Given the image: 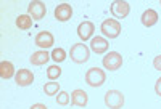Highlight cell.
Masks as SVG:
<instances>
[{"label":"cell","instance_id":"obj_1","mask_svg":"<svg viewBox=\"0 0 161 109\" xmlns=\"http://www.w3.org/2000/svg\"><path fill=\"white\" fill-rule=\"evenodd\" d=\"M69 56L74 63L77 64H84L90 58V48L86 44H74L69 50Z\"/></svg>","mask_w":161,"mask_h":109},{"label":"cell","instance_id":"obj_2","mask_svg":"<svg viewBox=\"0 0 161 109\" xmlns=\"http://www.w3.org/2000/svg\"><path fill=\"white\" fill-rule=\"evenodd\" d=\"M106 80V74L103 69H100V67H90V69H87L86 72V84L97 88V87H102L105 84Z\"/></svg>","mask_w":161,"mask_h":109},{"label":"cell","instance_id":"obj_3","mask_svg":"<svg viewBox=\"0 0 161 109\" xmlns=\"http://www.w3.org/2000/svg\"><path fill=\"white\" fill-rule=\"evenodd\" d=\"M121 23L118 19H105L100 26V31L106 39H116L121 34Z\"/></svg>","mask_w":161,"mask_h":109},{"label":"cell","instance_id":"obj_4","mask_svg":"<svg viewBox=\"0 0 161 109\" xmlns=\"http://www.w3.org/2000/svg\"><path fill=\"white\" fill-rule=\"evenodd\" d=\"M124 101L126 98L119 90H108L105 93V104L110 109H121L124 106Z\"/></svg>","mask_w":161,"mask_h":109},{"label":"cell","instance_id":"obj_5","mask_svg":"<svg viewBox=\"0 0 161 109\" xmlns=\"http://www.w3.org/2000/svg\"><path fill=\"white\" fill-rule=\"evenodd\" d=\"M123 54L118 53V51H110L106 56L102 60L103 63V67L106 71H118L121 66H123Z\"/></svg>","mask_w":161,"mask_h":109},{"label":"cell","instance_id":"obj_6","mask_svg":"<svg viewBox=\"0 0 161 109\" xmlns=\"http://www.w3.org/2000/svg\"><path fill=\"white\" fill-rule=\"evenodd\" d=\"M28 15H29L34 21L44 19V16L47 15V7H45V3L40 2V0H32V2L28 5Z\"/></svg>","mask_w":161,"mask_h":109},{"label":"cell","instance_id":"obj_7","mask_svg":"<svg viewBox=\"0 0 161 109\" xmlns=\"http://www.w3.org/2000/svg\"><path fill=\"white\" fill-rule=\"evenodd\" d=\"M110 11L116 19H124L130 13V5L127 2H124V0H114L110 7Z\"/></svg>","mask_w":161,"mask_h":109},{"label":"cell","instance_id":"obj_8","mask_svg":"<svg viewBox=\"0 0 161 109\" xmlns=\"http://www.w3.org/2000/svg\"><path fill=\"white\" fill-rule=\"evenodd\" d=\"M34 44L39 47V48H42V50H47V48H52L53 44H55V37L52 35V32L48 31H42V32H39L34 39Z\"/></svg>","mask_w":161,"mask_h":109},{"label":"cell","instance_id":"obj_9","mask_svg":"<svg viewBox=\"0 0 161 109\" xmlns=\"http://www.w3.org/2000/svg\"><path fill=\"white\" fill-rule=\"evenodd\" d=\"M93 32H95V26L90 21H82L77 26V35L82 42H87V40L93 39Z\"/></svg>","mask_w":161,"mask_h":109},{"label":"cell","instance_id":"obj_10","mask_svg":"<svg viewBox=\"0 0 161 109\" xmlns=\"http://www.w3.org/2000/svg\"><path fill=\"white\" fill-rule=\"evenodd\" d=\"M108 48H110V42H108L105 37L97 35V37H93V39L90 40V50H92L93 53L102 54V53L108 51Z\"/></svg>","mask_w":161,"mask_h":109},{"label":"cell","instance_id":"obj_11","mask_svg":"<svg viewBox=\"0 0 161 109\" xmlns=\"http://www.w3.org/2000/svg\"><path fill=\"white\" fill-rule=\"evenodd\" d=\"M53 15H55V19L64 23V21L71 19V16H73V7L69 3H60L55 8V11H53Z\"/></svg>","mask_w":161,"mask_h":109},{"label":"cell","instance_id":"obj_12","mask_svg":"<svg viewBox=\"0 0 161 109\" xmlns=\"http://www.w3.org/2000/svg\"><path fill=\"white\" fill-rule=\"evenodd\" d=\"M15 82L19 87H28V85H31L34 82V74L29 69H19V71H16Z\"/></svg>","mask_w":161,"mask_h":109},{"label":"cell","instance_id":"obj_13","mask_svg":"<svg viewBox=\"0 0 161 109\" xmlns=\"http://www.w3.org/2000/svg\"><path fill=\"white\" fill-rule=\"evenodd\" d=\"M87 103H89V96H87V93L84 90L76 88V90L71 91V104L79 106V107H86Z\"/></svg>","mask_w":161,"mask_h":109},{"label":"cell","instance_id":"obj_14","mask_svg":"<svg viewBox=\"0 0 161 109\" xmlns=\"http://www.w3.org/2000/svg\"><path fill=\"white\" fill-rule=\"evenodd\" d=\"M140 21H142V24L145 27H152V26H155L158 23V13L155 10H152V8L145 10L142 13V16H140Z\"/></svg>","mask_w":161,"mask_h":109},{"label":"cell","instance_id":"obj_15","mask_svg":"<svg viewBox=\"0 0 161 109\" xmlns=\"http://www.w3.org/2000/svg\"><path fill=\"white\" fill-rule=\"evenodd\" d=\"M50 58H52V56L48 54L47 50H39V51H34V53L31 54L29 61H31V64H34V66H42V64H45Z\"/></svg>","mask_w":161,"mask_h":109},{"label":"cell","instance_id":"obj_16","mask_svg":"<svg viewBox=\"0 0 161 109\" xmlns=\"http://www.w3.org/2000/svg\"><path fill=\"white\" fill-rule=\"evenodd\" d=\"M16 72H15V66H13V63L10 61H2L0 63V77H2L3 80H8L11 77H15Z\"/></svg>","mask_w":161,"mask_h":109},{"label":"cell","instance_id":"obj_17","mask_svg":"<svg viewBox=\"0 0 161 109\" xmlns=\"http://www.w3.org/2000/svg\"><path fill=\"white\" fill-rule=\"evenodd\" d=\"M32 21L34 19L29 15H19L16 18V26L19 27V29H23V31H28V29L32 27Z\"/></svg>","mask_w":161,"mask_h":109},{"label":"cell","instance_id":"obj_18","mask_svg":"<svg viewBox=\"0 0 161 109\" xmlns=\"http://www.w3.org/2000/svg\"><path fill=\"white\" fill-rule=\"evenodd\" d=\"M44 91H45L47 96H55V95L60 93V84L55 80H50L44 85Z\"/></svg>","mask_w":161,"mask_h":109},{"label":"cell","instance_id":"obj_19","mask_svg":"<svg viewBox=\"0 0 161 109\" xmlns=\"http://www.w3.org/2000/svg\"><path fill=\"white\" fill-rule=\"evenodd\" d=\"M60 75H61V67L58 64H53L47 69V79L48 80H57Z\"/></svg>","mask_w":161,"mask_h":109},{"label":"cell","instance_id":"obj_20","mask_svg":"<svg viewBox=\"0 0 161 109\" xmlns=\"http://www.w3.org/2000/svg\"><path fill=\"white\" fill-rule=\"evenodd\" d=\"M50 56H52V60H53V61L61 63V61H64V60H66V51H64L63 48H53V50H52V53H50Z\"/></svg>","mask_w":161,"mask_h":109},{"label":"cell","instance_id":"obj_21","mask_svg":"<svg viewBox=\"0 0 161 109\" xmlns=\"http://www.w3.org/2000/svg\"><path fill=\"white\" fill-rule=\"evenodd\" d=\"M71 101V95L68 91H60L58 93V96H57V103L60 106H66V104H69Z\"/></svg>","mask_w":161,"mask_h":109},{"label":"cell","instance_id":"obj_22","mask_svg":"<svg viewBox=\"0 0 161 109\" xmlns=\"http://www.w3.org/2000/svg\"><path fill=\"white\" fill-rule=\"evenodd\" d=\"M153 67L156 71H161V54H158V56L153 58Z\"/></svg>","mask_w":161,"mask_h":109},{"label":"cell","instance_id":"obj_23","mask_svg":"<svg viewBox=\"0 0 161 109\" xmlns=\"http://www.w3.org/2000/svg\"><path fill=\"white\" fill-rule=\"evenodd\" d=\"M155 91H156V95L161 98V77L156 80V84H155Z\"/></svg>","mask_w":161,"mask_h":109},{"label":"cell","instance_id":"obj_24","mask_svg":"<svg viewBox=\"0 0 161 109\" xmlns=\"http://www.w3.org/2000/svg\"><path fill=\"white\" fill-rule=\"evenodd\" d=\"M31 109H48V107L45 104H42V103H36V104L31 106Z\"/></svg>","mask_w":161,"mask_h":109},{"label":"cell","instance_id":"obj_25","mask_svg":"<svg viewBox=\"0 0 161 109\" xmlns=\"http://www.w3.org/2000/svg\"><path fill=\"white\" fill-rule=\"evenodd\" d=\"M159 5H161V0H159Z\"/></svg>","mask_w":161,"mask_h":109}]
</instances>
